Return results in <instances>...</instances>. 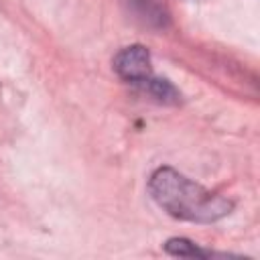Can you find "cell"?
Wrapping results in <instances>:
<instances>
[{"instance_id":"obj_1","label":"cell","mask_w":260,"mask_h":260,"mask_svg":"<svg viewBox=\"0 0 260 260\" xmlns=\"http://www.w3.org/2000/svg\"><path fill=\"white\" fill-rule=\"evenodd\" d=\"M148 193L158 207L181 221L213 223L234 209V201L207 191L173 167H158L150 175Z\"/></svg>"},{"instance_id":"obj_2","label":"cell","mask_w":260,"mask_h":260,"mask_svg":"<svg viewBox=\"0 0 260 260\" xmlns=\"http://www.w3.org/2000/svg\"><path fill=\"white\" fill-rule=\"evenodd\" d=\"M114 71L128 83L140 85L142 81H146L152 75V67H150V53L146 51V47L142 45H130L124 47L122 51L116 53L114 61Z\"/></svg>"},{"instance_id":"obj_3","label":"cell","mask_w":260,"mask_h":260,"mask_svg":"<svg viewBox=\"0 0 260 260\" xmlns=\"http://www.w3.org/2000/svg\"><path fill=\"white\" fill-rule=\"evenodd\" d=\"M128 14L148 28H165L171 14L162 0H122Z\"/></svg>"},{"instance_id":"obj_4","label":"cell","mask_w":260,"mask_h":260,"mask_svg":"<svg viewBox=\"0 0 260 260\" xmlns=\"http://www.w3.org/2000/svg\"><path fill=\"white\" fill-rule=\"evenodd\" d=\"M138 87H140L146 95H150L154 102H158V104L173 106V104H179V100H181L179 89H177L171 81L160 79V77H154V75H150V77H148L146 81H142Z\"/></svg>"},{"instance_id":"obj_5","label":"cell","mask_w":260,"mask_h":260,"mask_svg":"<svg viewBox=\"0 0 260 260\" xmlns=\"http://www.w3.org/2000/svg\"><path fill=\"white\" fill-rule=\"evenodd\" d=\"M165 252L171 256H181V258H209L215 256V252L201 250L187 238H171L165 242Z\"/></svg>"}]
</instances>
